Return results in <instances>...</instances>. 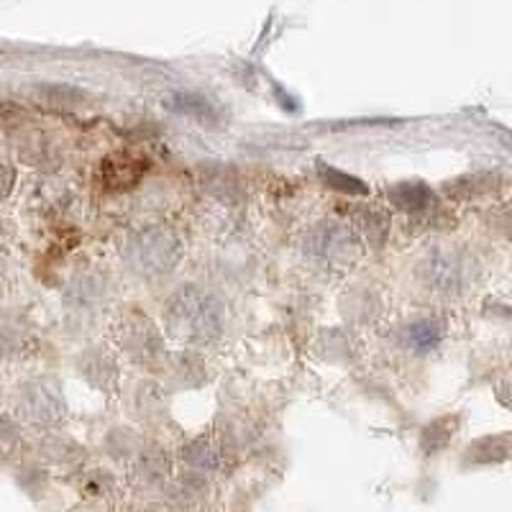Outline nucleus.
<instances>
[{
    "label": "nucleus",
    "instance_id": "nucleus-1",
    "mask_svg": "<svg viewBox=\"0 0 512 512\" xmlns=\"http://www.w3.org/2000/svg\"><path fill=\"white\" fill-rule=\"evenodd\" d=\"M466 262L459 254H448V251H441L431 259L428 264V274H431V285H436L438 290L443 292H454L459 290L466 282Z\"/></svg>",
    "mask_w": 512,
    "mask_h": 512
},
{
    "label": "nucleus",
    "instance_id": "nucleus-2",
    "mask_svg": "<svg viewBox=\"0 0 512 512\" xmlns=\"http://www.w3.org/2000/svg\"><path fill=\"white\" fill-rule=\"evenodd\" d=\"M146 164L134 154H118V157L105 159L103 162V180L113 190H126L134 182L141 180Z\"/></svg>",
    "mask_w": 512,
    "mask_h": 512
},
{
    "label": "nucleus",
    "instance_id": "nucleus-3",
    "mask_svg": "<svg viewBox=\"0 0 512 512\" xmlns=\"http://www.w3.org/2000/svg\"><path fill=\"white\" fill-rule=\"evenodd\" d=\"M392 200L400 208H423L431 200V190L420 185V182H408V185H400L397 190H392Z\"/></svg>",
    "mask_w": 512,
    "mask_h": 512
},
{
    "label": "nucleus",
    "instance_id": "nucleus-4",
    "mask_svg": "<svg viewBox=\"0 0 512 512\" xmlns=\"http://www.w3.org/2000/svg\"><path fill=\"white\" fill-rule=\"evenodd\" d=\"M408 341L410 346H415V349L428 351L431 346H436L438 326L433 323V320H420V323H415V326L408 328Z\"/></svg>",
    "mask_w": 512,
    "mask_h": 512
}]
</instances>
